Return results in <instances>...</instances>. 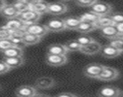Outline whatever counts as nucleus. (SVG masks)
Segmentation results:
<instances>
[{
  "label": "nucleus",
  "mask_w": 123,
  "mask_h": 97,
  "mask_svg": "<svg viewBox=\"0 0 123 97\" xmlns=\"http://www.w3.org/2000/svg\"><path fill=\"white\" fill-rule=\"evenodd\" d=\"M57 96H59V97H75V96H79V94L72 93V92H61V93H58Z\"/></svg>",
  "instance_id": "obj_36"
},
{
  "label": "nucleus",
  "mask_w": 123,
  "mask_h": 97,
  "mask_svg": "<svg viewBox=\"0 0 123 97\" xmlns=\"http://www.w3.org/2000/svg\"><path fill=\"white\" fill-rule=\"evenodd\" d=\"M116 30H117V33L118 34H123V21L122 22H118L114 24Z\"/></svg>",
  "instance_id": "obj_37"
},
{
  "label": "nucleus",
  "mask_w": 123,
  "mask_h": 97,
  "mask_svg": "<svg viewBox=\"0 0 123 97\" xmlns=\"http://www.w3.org/2000/svg\"><path fill=\"white\" fill-rule=\"evenodd\" d=\"M66 49L68 50V52H80V45L77 40H70L68 42H66L65 44Z\"/></svg>",
  "instance_id": "obj_26"
},
{
  "label": "nucleus",
  "mask_w": 123,
  "mask_h": 97,
  "mask_svg": "<svg viewBox=\"0 0 123 97\" xmlns=\"http://www.w3.org/2000/svg\"><path fill=\"white\" fill-rule=\"evenodd\" d=\"M121 94V90L113 85H106L100 88L98 92V96L101 97H118Z\"/></svg>",
  "instance_id": "obj_11"
},
{
  "label": "nucleus",
  "mask_w": 123,
  "mask_h": 97,
  "mask_svg": "<svg viewBox=\"0 0 123 97\" xmlns=\"http://www.w3.org/2000/svg\"><path fill=\"white\" fill-rule=\"evenodd\" d=\"M118 77H119V72L117 69L113 67H110V66H104L98 79L104 82H111V81L116 80Z\"/></svg>",
  "instance_id": "obj_4"
},
{
  "label": "nucleus",
  "mask_w": 123,
  "mask_h": 97,
  "mask_svg": "<svg viewBox=\"0 0 123 97\" xmlns=\"http://www.w3.org/2000/svg\"><path fill=\"white\" fill-rule=\"evenodd\" d=\"M3 60L6 62V64L10 67V69H16L20 67L24 63L23 56H13V57H6L3 58Z\"/></svg>",
  "instance_id": "obj_17"
},
{
  "label": "nucleus",
  "mask_w": 123,
  "mask_h": 97,
  "mask_svg": "<svg viewBox=\"0 0 123 97\" xmlns=\"http://www.w3.org/2000/svg\"><path fill=\"white\" fill-rule=\"evenodd\" d=\"M91 11H93L99 16H106L110 15L112 11V6L106 2H98L96 1L91 6Z\"/></svg>",
  "instance_id": "obj_9"
},
{
  "label": "nucleus",
  "mask_w": 123,
  "mask_h": 97,
  "mask_svg": "<svg viewBox=\"0 0 123 97\" xmlns=\"http://www.w3.org/2000/svg\"><path fill=\"white\" fill-rule=\"evenodd\" d=\"M114 22L111 19L110 15H106V16H100L99 19H97V21L95 22V25L97 28H102L104 26H108V25H113Z\"/></svg>",
  "instance_id": "obj_24"
},
{
  "label": "nucleus",
  "mask_w": 123,
  "mask_h": 97,
  "mask_svg": "<svg viewBox=\"0 0 123 97\" xmlns=\"http://www.w3.org/2000/svg\"><path fill=\"white\" fill-rule=\"evenodd\" d=\"M25 31L29 32V33H32L34 35H37L39 37H44L45 35L48 34V28L46 26V24H40L38 22H34L31 24H28L25 26Z\"/></svg>",
  "instance_id": "obj_5"
},
{
  "label": "nucleus",
  "mask_w": 123,
  "mask_h": 97,
  "mask_svg": "<svg viewBox=\"0 0 123 97\" xmlns=\"http://www.w3.org/2000/svg\"><path fill=\"white\" fill-rule=\"evenodd\" d=\"M14 6L18 11V13H21V12L29 9V5L27 3H25L23 0H17V1L14 3Z\"/></svg>",
  "instance_id": "obj_28"
},
{
  "label": "nucleus",
  "mask_w": 123,
  "mask_h": 97,
  "mask_svg": "<svg viewBox=\"0 0 123 97\" xmlns=\"http://www.w3.org/2000/svg\"><path fill=\"white\" fill-rule=\"evenodd\" d=\"M22 40H23L24 46H33V45L38 44L41 41V37L25 31V33L22 36Z\"/></svg>",
  "instance_id": "obj_21"
},
{
  "label": "nucleus",
  "mask_w": 123,
  "mask_h": 97,
  "mask_svg": "<svg viewBox=\"0 0 123 97\" xmlns=\"http://www.w3.org/2000/svg\"><path fill=\"white\" fill-rule=\"evenodd\" d=\"M104 68V65L99 63H90L86 65L83 69V74L91 79H98L99 75L101 74L102 70Z\"/></svg>",
  "instance_id": "obj_3"
},
{
  "label": "nucleus",
  "mask_w": 123,
  "mask_h": 97,
  "mask_svg": "<svg viewBox=\"0 0 123 97\" xmlns=\"http://www.w3.org/2000/svg\"><path fill=\"white\" fill-rule=\"evenodd\" d=\"M100 34L106 38H109V39H112V38H115L118 33H117V30L113 25H108V26H104L102 28H100Z\"/></svg>",
  "instance_id": "obj_20"
},
{
  "label": "nucleus",
  "mask_w": 123,
  "mask_h": 97,
  "mask_svg": "<svg viewBox=\"0 0 123 97\" xmlns=\"http://www.w3.org/2000/svg\"><path fill=\"white\" fill-rule=\"evenodd\" d=\"M48 6H49V3L48 2H46L45 0H40V1H38V2H36L34 4H32V5H30L29 8L42 15V14L47 13Z\"/></svg>",
  "instance_id": "obj_23"
},
{
  "label": "nucleus",
  "mask_w": 123,
  "mask_h": 97,
  "mask_svg": "<svg viewBox=\"0 0 123 97\" xmlns=\"http://www.w3.org/2000/svg\"><path fill=\"white\" fill-rule=\"evenodd\" d=\"M111 45H112L115 49H117L120 53H123V39L116 36L115 38H112L111 39V42H110Z\"/></svg>",
  "instance_id": "obj_27"
},
{
  "label": "nucleus",
  "mask_w": 123,
  "mask_h": 97,
  "mask_svg": "<svg viewBox=\"0 0 123 97\" xmlns=\"http://www.w3.org/2000/svg\"><path fill=\"white\" fill-rule=\"evenodd\" d=\"M93 40H94L93 38L90 37V36H88V35H82V36H80V37L77 39V41L80 43V45L81 47L88 45L89 43H91Z\"/></svg>",
  "instance_id": "obj_30"
},
{
  "label": "nucleus",
  "mask_w": 123,
  "mask_h": 97,
  "mask_svg": "<svg viewBox=\"0 0 123 97\" xmlns=\"http://www.w3.org/2000/svg\"><path fill=\"white\" fill-rule=\"evenodd\" d=\"M68 61L67 55H61V54H51L47 53L46 62L51 67H60L66 64Z\"/></svg>",
  "instance_id": "obj_2"
},
{
  "label": "nucleus",
  "mask_w": 123,
  "mask_h": 97,
  "mask_svg": "<svg viewBox=\"0 0 123 97\" xmlns=\"http://www.w3.org/2000/svg\"><path fill=\"white\" fill-rule=\"evenodd\" d=\"M10 67L6 64L4 60H0V75H4L10 71Z\"/></svg>",
  "instance_id": "obj_34"
},
{
  "label": "nucleus",
  "mask_w": 123,
  "mask_h": 97,
  "mask_svg": "<svg viewBox=\"0 0 123 97\" xmlns=\"http://www.w3.org/2000/svg\"><path fill=\"white\" fill-rule=\"evenodd\" d=\"M99 15H97L96 13H94L93 11H90V12H87V13H84L83 15H81L80 17V20H83V21H89V22H93L95 23L97 21V19H99Z\"/></svg>",
  "instance_id": "obj_25"
},
{
  "label": "nucleus",
  "mask_w": 123,
  "mask_h": 97,
  "mask_svg": "<svg viewBox=\"0 0 123 97\" xmlns=\"http://www.w3.org/2000/svg\"><path fill=\"white\" fill-rule=\"evenodd\" d=\"M10 40L12 41L14 46H18V47H20V48H22V46H24L22 37H20V36H11Z\"/></svg>",
  "instance_id": "obj_33"
},
{
  "label": "nucleus",
  "mask_w": 123,
  "mask_h": 97,
  "mask_svg": "<svg viewBox=\"0 0 123 97\" xmlns=\"http://www.w3.org/2000/svg\"><path fill=\"white\" fill-rule=\"evenodd\" d=\"M6 2H5V0H0V10H1L4 6H5Z\"/></svg>",
  "instance_id": "obj_39"
},
{
  "label": "nucleus",
  "mask_w": 123,
  "mask_h": 97,
  "mask_svg": "<svg viewBox=\"0 0 123 97\" xmlns=\"http://www.w3.org/2000/svg\"><path fill=\"white\" fill-rule=\"evenodd\" d=\"M23 1H24L25 3H27V4L30 6V5H32V4H34V3L38 2V1H40V0H23Z\"/></svg>",
  "instance_id": "obj_38"
},
{
  "label": "nucleus",
  "mask_w": 123,
  "mask_h": 97,
  "mask_svg": "<svg viewBox=\"0 0 123 97\" xmlns=\"http://www.w3.org/2000/svg\"><path fill=\"white\" fill-rule=\"evenodd\" d=\"M80 17H68L66 19H64V23H65V27L68 30H76V28L78 27V25L80 22Z\"/></svg>",
  "instance_id": "obj_22"
},
{
  "label": "nucleus",
  "mask_w": 123,
  "mask_h": 97,
  "mask_svg": "<svg viewBox=\"0 0 123 97\" xmlns=\"http://www.w3.org/2000/svg\"><path fill=\"white\" fill-rule=\"evenodd\" d=\"M41 16H42L41 14H39V13L35 12L34 10L29 8V9L19 13L18 18H19L24 22V24L26 26L28 24H31V23H34V22H38V20L40 19Z\"/></svg>",
  "instance_id": "obj_1"
},
{
  "label": "nucleus",
  "mask_w": 123,
  "mask_h": 97,
  "mask_svg": "<svg viewBox=\"0 0 123 97\" xmlns=\"http://www.w3.org/2000/svg\"><path fill=\"white\" fill-rule=\"evenodd\" d=\"M2 52V57H13V56H23V50L20 47L18 46H12L8 48L7 50L1 52Z\"/></svg>",
  "instance_id": "obj_15"
},
{
  "label": "nucleus",
  "mask_w": 123,
  "mask_h": 97,
  "mask_svg": "<svg viewBox=\"0 0 123 97\" xmlns=\"http://www.w3.org/2000/svg\"><path fill=\"white\" fill-rule=\"evenodd\" d=\"M11 36V31L4 25L0 26V39H5V38H10Z\"/></svg>",
  "instance_id": "obj_32"
},
{
  "label": "nucleus",
  "mask_w": 123,
  "mask_h": 97,
  "mask_svg": "<svg viewBox=\"0 0 123 97\" xmlns=\"http://www.w3.org/2000/svg\"><path fill=\"white\" fill-rule=\"evenodd\" d=\"M61 2H68V1H72V0H60Z\"/></svg>",
  "instance_id": "obj_40"
},
{
  "label": "nucleus",
  "mask_w": 123,
  "mask_h": 97,
  "mask_svg": "<svg viewBox=\"0 0 123 97\" xmlns=\"http://www.w3.org/2000/svg\"><path fill=\"white\" fill-rule=\"evenodd\" d=\"M14 46L10 38H5V39H0V52H3L7 50L8 48Z\"/></svg>",
  "instance_id": "obj_29"
},
{
  "label": "nucleus",
  "mask_w": 123,
  "mask_h": 97,
  "mask_svg": "<svg viewBox=\"0 0 123 97\" xmlns=\"http://www.w3.org/2000/svg\"><path fill=\"white\" fill-rule=\"evenodd\" d=\"M67 11H68V6H67L64 2L59 1V2L49 3L47 13H49V14H50V15L58 16V15L65 14Z\"/></svg>",
  "instance_id": "obj_7"
},
{
  "label": "nucleus",
  "mask_w": 123,
  "mask_h": 97,
  "mask_svg": "<svg viewBox=\"0 0 123 97\" xmlns=\"http://www.w3.org/2000/svg\"><path fill=\"white\" fill-rule=\"evenodd\" d=\"M76 3L81 7H91L97 0H75Z\"/></svg>",
  "instance_id": "obj_31"
},
{
  "label": "nucleus",
  "mask_w": 123,
  "mask_h": 97,
  "mask_svg": "<svg viewBox=\"0 0 123 97\" xmlns=\"http://www.w3.org/2000/svg\"><path fill=\"white\" fill-rule=\"evenodd\" d=\"M18 97H34L38 96V89L32 85H21L16 89L15 92Z\"/></svg>",
  "instance_id": "obj_6"
},
{
  "label": "nucleus",
  "mask_w": 123,
  "mask_h": 97,
  "mask_svg": "<svg viewBox=\"0 0 123 97\" xmlns=\"http://www.w3.org/2000/svg\"><path fill=\"white\" fill-rule=\"evenodd\" d=\"M68 52H69L64 44H52L48 48V53H51V54L67 55Z\"/></svg>",
  "instance_id": "obj_19"
},
{
  "label": "nucleus",
  "mask_w": 123,
  "mask_h": 97,
  "mask_svg": "<svg viewBox=\"0 0 123 97\" xmlns=\"http://www.w3.org/2000/svg\"><path fill=\"white\" fill-rule=\"evenodd\" d=\"M55 84H56L55 80H54L53 78L48 77V76L40 77V78H38V79L36 80V82H35V87H36L37 89H41V90L52 88Z\"/></svg>",
  "instance_id": "obj_8"
},
{
  "label": "nucleus",
  "mask_w": 123,
  "mask_h": 97,
  "mask_svg": "<svg viewBox=\"0 0 123 97\" xmlns=\"http://www.w3.org/2000/svg\"><path fill=\"white\" fill-rule=\"evenodd\" d=\"M111 18L113 20L114 24L118 23V22H122L123 21V13H114V14L111 15Z\"/></svg>",
  "instance_id": "obj_35"
},
{
  "label": "nucleus",
  "mask_w": 123,
  "mask_h": 97,
  "mask_svg": "<svg viewBox=\"0 0 123 97\" xmlns=\"http://www.w3.org/2000/svg\"><path fill=\"white\" fill-rule=\"evenodd\" d=\"M100 52L104 57H107V58H114L121 54L120 52L111 44H107V45L103 46L101 48Z\"/></svg>",
  "instance_id": "obj_14"
},
{
  "label": "nucleus",
  "mask_w": 123,
  "mask_h": 97,
  "mask_svg": "<svg viewBox=\"0 0 123 97\" xmlns=\"http://www.w3.org/2000/svg\"><path fill=\"white\" fill-rule=\"evenodd\" d=\"M46 26H47L49 32H61V31L66 29L64 19H49L46 23Z\"/></svg>",
  "instance_id": "obj_10"
},
{
  "label": "nucleus",
  "mask_w": 123,
  "mask_h": 97,
  "mask_svg": "<svg viewBox=\"0 0 123 97\" xmlns=\"http://www.w3.org/2000/svg\"><path fill=\"white\" fill-rule=\"evenodd\" d=\"M97 29L95 23L93 22H89V21H83L81 20L80 22V24L78 25V27L76 28V30L80 33H82V34H87L89 32H92L93 30Z\"/></svg>",
  "instance_id": "obj_18"
},
{
  "label": "nucleus",
  "mask_w": 123,
  "mask_h": 97,
  "mask_svg": "<svg viewBox=\"0 0 123 97\" xmlns=\"http://www.w3.org/2000/svg\"><path fill=\"white\" fill-rule=\"evenodd\" d=\"M101 48H102V45L99 42L93 40L88 45L80 47V52L84 53V54H87V55H93V54H97L98 52H100Z\"/></svg>",
  "instance_id": "obj_12"
},
{
  "label": "nucleus",
  "mask_w": 123,
  "mask_h": 97,
  "mask_svg": "<svg viewBox=\"0 0 123 97\" xmlns=\"http://www.w3.org/2000/svg\"><path fill=\"white\" fill-rule=\"evenodd\" d=\"M5 26L10 30H18V29H25V24L24 22L19 19V18H14V19H8L7 23L5 24Z\"/></svg>",
  "instance_id": "obj_16"
},
{
  "label": "nucleus",
  "mask_w": 123,
  "mask_h": 97,
  "mask_svg": "<svg viewBox=\"0 0 123 97\" xmlns=\"http://www.w3.org/2000/svg\"><path fill=\"white\" fill-rule=\"evenodd\" d=\"M120 96H123V91H121V94H120Z\"/></svg>",
  "instance_id": "obj_41"
},
{
  "label": "nucleus",
  "mask_w": 123,
  "mask_h": 97,
  "mask_svg": "<svg viewBox=\"0 0 123 97\" xmlns=\"http://www.w3.org/2000/svg\"><path fill=\"white\" fill-rule=\"evenodd\" d=\"M18 14L19 13L16 9L14 4H5V6L0 10V15H1L3 18L7 19L17 18L18 16Z\"/></svg>",
  "instance_id": "obj_13"
}]
</instances>
